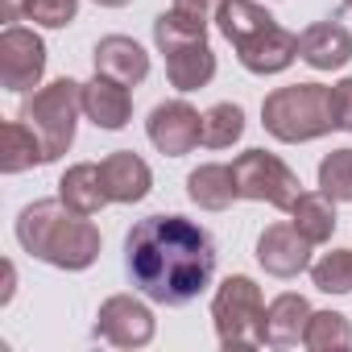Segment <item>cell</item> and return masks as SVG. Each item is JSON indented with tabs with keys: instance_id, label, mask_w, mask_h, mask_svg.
Returning a JSON list of instances; mask_svg holds the SVG:
<instances>
[{
	"instance_id": "obj_8",
	"label": "cell",
	"mask_w": 352,
	"mask_h": 352,
	"mask_svg": "<svg viewBox=\"0 0 352 352\" xmlns=\"http://www.w3.org/2000/svg\"><path fill=\"white\" fill-rule=\"evenodd\" d=\"M232 179H236V195H241V199L270 204V208H278V212H290L294 199L302 195L298 174H294L278 153H265V149H245V153L232 162Z\"/></svg>"
},
{
	"instance_id": "obj_22",
	"label": "cell",
	"mask_w": 352,
	"mask_h": 352,
	"mask_svg": "<svg viewBox=\"0 0 352 352\" xmlns=\"http://www.w3.org/2000/svg\"><path fill=\"white\" fill-rule=\"evenodd\" d=\"M302 344L311 352H344V348H352V323H348V315H340V311H311Z\"/></svg>"
},
{
	"instance_id": "obj_24",
	"label": "cell",
	"mask_w": 352,
	"mask_h": 352,
	"mask_svg": "<svg viewBox=\"0 0 352 352\" xmlns=\"http://www.w3.org/2000/svg\"><path fill=\"white\" fill-rule=\"evenodd\" d=\"M311 282L323 294H352V249H331L311 261Z\"/></svg>"
},
{
	"instance_id": "obj_16",
	"label": "cell",
	"mask_w": 352,
	"mask_h": 352,
	"mask_svg": "<svg viewBox=\"0 0 352 352\" xmlns=\"http://www.w3.org/2000/svg\"><path fill=\"white\" fill-rule=\"evenodd\" d=\"M83 112H87V120H91L96 129L116 133V129H124L129 116H133V96H129L124 83H116V79H108V75H96L91 83H83Z\"/></svg>"
},
{
	"instance_id": "obj_28",
	"label": "cell",
	"mask_w": 352,
	"mask_h": 352,
	"mask_svg": "<svg viewBox=\"0 0 352 352\" xmlns=\"http://www.w3.org/2000/svg\"><path fill=\"white\" fill-rule=\"evenodd\" d=\"M331 108H336V129L352 133V79H340L331 87Z\"/></svg>"
},
{
	"instance_id": "obj_31",
	"label": "cell",
	"mask_w": 352,
	"mask_h": 352,
	"mask_svg": "<svg viewBox=\"0 0 352 352\" xmlns=\"http://www.w3.org/2000/svg\"><path fill=\"white\" fill-rule=\"evenodd\" d=\"M344 5H348V9H352V0H344Z\"/></svg>"
},
{
	"instance_id": "obj_30",
	"label": "cell",
	"mask_w": 352,
	"mask_h": 352,
	"mask_svg": "<svg viewBox=\"0 0 352 352\" xmlns=\"http://www.w3.org/2000/svg\"><path fill=\"white\" fill-rule=\"evenodd\" d=\"M96 5H104V9H124V5H133V0H96Z\"/></svg>"
},
{
	"instance_id": "obj_6",
	"label": "cell",
	"mask_w": 352,
	"mask_h": 352,
	"mask_svg": "<svg viewBox=\"0 0 352 352\" xmlns=\"http://www.w3.org/2000/svg\"><path fill=\"white\" fill-rule=\"evenodd\" d=\"M79 112H83V83L54 79V83L38 87L34 96H25V104H21L17 116L38 133V141L46 149V162H58L71 149V141H75Z\"/></svg>"
},
{
	"instance_id": "obj_21",
	"label": "cell",
	"mask_w": 352,
	"mask_h": 352,
	"mask_svg": "<svg viewBox=\"0 0 352 352\" xmlns=\"http://www.w3.org/2000/svg\"><path fill=\"white\" fill-rule=\"evenodd\" d=\"M290 224L311 241V245H327L331 232H336V199L323 195V191H302L290 208Z\"/></svg>"
},
{
	"instance_id": "obj_13",
	"label": "cell",
	"mask_w": 352,
	"mask_h": 352,
	"mask_svg": "<svg viewBox=\"0 0 352 352\" xmlns=\"http://www.w3.org/2000/svg\"><path fill=\"white\" fill-rule=\"evenodd\" d=\"M298 58L311 71H340L352 63V34L340 21H315L298 34Z\"/></svg>"
},
{
	"instance_id": "obj_1",
	"label": "cell",
	"mask_w": 352,
	"mask_h": 352,
	"mask_svg": "<svg viewBox=\"0 0 352 352\" xmlns=\"http://www.w3.org/2000/svg\"><path fill=\"white\" fill-rule=\"evenodd\" d=\"M124 274L157 307H187L216 278V241L187 216H145L124 236Z\"/></svg>"
},
{
	"instance_id": "obj_4",
	"label": "cell",
	"mask_w": 352,
	"mask_h": 352,
	"mask_svg": "<svg viewBox=\"0 0 352 352\" xmlns=\"http://www.w3.org/2000/svg\"><path fill=\"white\" fill-rule=\"evenodd\" d=\"M261 124L270 137L286 145L315 141L336 129V108H331V87L323 83H290L265 96L261 104Z\"/></svg>"
},
{
	"instance_id": "obj_11",
	"label": "cell",
	"mask_w": 352,
	"mask_h": 352,
	"mask_svg": "<svg viewBox=\"0 0 352 352\" xmlns=\"http://www.w3.org/2000/svg\"><path fill=\"white\" fill-rule=\"evenodd\" d=\"M145 133H149V141H153L157 153L183 157V153H191V149L204 141V116H199L187 100H166V104H157V108L149 112Z\"/></svg>"
},
{
	"instance_id": "obj_26",
	"label": "cell",
	"mask_w": 352,
	"mask_h": 352,
	"mask_svg": "<svg viewBox=\"0 0 352 352\" xmlns=\"http://www.w3.org/2000/svg\"><path fill=\"white\" fill-rule=\"evenodd\" d=\"M79 13V0H25V21L42 30H67Z\"/></svg>"
},
{
	"instance_id": "obj_9",
	"label": "cell",
	"mask_w": 352,
	"mask_h": 352,
	"mask_svg": "<svg viewBox=\"0 0 352 352\" xmlns=\"http://www.w3.org/2000/svg\"><path fill=\"white\" fill-rule=\"evenodd\" d=\"M91 336L112 348H145L153 340V311L133 294H112L100 302Z\"/></svg>"
},
{
	"instance_id": "obj_10",
	"label": "cell",
	"mask_w": 352,
	"mask_h": 352,
	"mask_svg": "<svg viewBox=\"0 0 352 352\" xmlns=\"http://www.w3.org/2000/svg\"><path fill=\"white\" fill-rule=\"evenodd\" d=\"M42 75H46V42L25 25H9L0 34V83H5V91H30L42 83Z\"/></svg>"
},
{
	"instance_id": "obj_7",
	"label": "cell",
	"mask_w": 352,
	"mask_h": 352,
	"mask_svg": "<svg viewBox=\"0 0 352 352\" xmlns=\"http://www.w3.org/2000/svg\"><path fill=\"white\" fill-rule=\"evenodd\" d=\"M216 336L224 348H261L265 344V298L249 274H232L216 286L212 298Z\"/></svg>"
},
{
	"instance_id": "obj_19",
	"label": "cell",
	"mask_w": 352,
	"mask_h": 352,
	"mask_svg": "<svg viewBox=\"0 0 352 352\" xmlns=\"http://www.w3.org/2000/svg\"><path fill=\"white\" fill-rule=\"evenodd\" d=\"M187 195H191V204H199L204 212H224V208H232V199H241V195H236V179H232V166L208 162V166L191 170V174H187Z\"/></svg>"
},
{
	"instance_id": "obj_23",
	"label": "cell",
	"mask_w": 352,
	"mask_h": 352,
	"mask_svg": "<svg viewBox=\"0 0 352 352\" xmlns=\"http://www.w3.org/2000/svg\"><path fill=\"white\" fill-rule=\"evenodd\" d=\"M245 137V108L241 104H212L204 112V145L208 149H228Z\"/></svg>"
},
{
	"instance_id": "obj_12",
	"label": "cell",
	"mask_w": 352,
	"mask_h": 352,
	"mask_svg": "<svg viewBox=\"0 0 352 352\" xmlns=\"http://www.w3.org/2000/svg\"><path fill=\"white\" fill-rule=\"evenodd\" d=\"M311 249L315 245L294 224H270L257 236V261L274 278H298L302 270H311Z\"/></svg>"
},
{
	"instance_id": "obj_17",
	"label": "cell",
	"mask_w": 352,
	"mask_h": 352,
	"mask_svg": "<svg viewBox=\"0 0 352 352\" xmlns=\"http://www.w3.org/2000/svg\"><path fill=\"white\" fill-rule=\"evenodd\" d=\"M307 319H311V302L294 290L278 294L270 307H265V344L274 348H294L302 344V331H307Z\"/></svg>"
},
{
	"instance_id": "obj_3",
	"label": "cell",
	"mask_w": 352,
	"mask_h": 352,
	"mask_svg": "<svg viewBox=\"0 0 352 352\" xmlns=\"http://www.w3.org/2000/svg\"><path fill=\"white\" fill-rule=\"evenodd\" d=\"M216 25L232 42L241 67L253 75H278L298 58V34L282 30L257 0H224Z\"/></svg>"
},
{
	"instance_id": "obj_20",
	"label": "cell",
	"mask_w": 352,
	"mask_h": 352,
	"mask_svg": "<svg viewBox=\"0 0 352 352\" xmlns=\"http://www.w3.org/2000/svg\"><path fill=\"white\" fill-rule=\"evenodd\" d=\"M34 166H46V149H42L38 133L21 116L5 120V129H0V170L21 174V170H34Z\"/></svg>"
},
{
	"instance_id": "obj_5",
	"label": "cell",
	"mask_w": 352,
	"mask_h": 352,
	"mask_svg": "<svg viewBox=\"0 0 352 352\" xmlns=\"http://www.w3.org/2000/svg\"><path fill=\"white\" fill-rule=\"evenodd\" d=\"M153 42L166 54V79L179 91H199L216 79V54L208 46V30L179 17V13H157L153 17Z\"/></svg>"
},
{
	"instance_id": "obj_15",
	"label": "cell",
	"mask_w": 352,
	"mask_h": 352,
	"mask_svg": "<svg viewBox=\"0 0 352 352\" xmlns=\"http://www.w3.org/2000/svg\"><path fill=\"white\" fill-rule=\"evenodd\" d=\"M96 75H108L124 87H137L149 75V54L141 50V42H133L124 34H108L96 42Z\"/></svg>"
},
{
	"instance_id": "obj_27",
	"label": "cell",
	"mask_w": 352,
	"mask_h": 352,
	"mask_svg": "<svg viewBox=\"0 0 352 352\" xmlns=\"http://www.w3.org/2000/svg\"><path fill=\"white\" fill-rule=\"evenodd\" d=\"M179 17H187V21H195V25H212L216 17H220V9H224V0H174L170 5Z\"/></svg>"
},
{
	"instance_id": "obj_25",
	"label": "cell",
	"mask_w": 352,
	"mask_h": 352,
	"mask_svg": "<svg viewBox=\"0 0 352 352\" xmlns=\"http://www.w3.org/2000/svg\"><path fill=\"white\" fill-rule=\"evenodd\" d=\"M319 191L336 204H352V149H331L319 162Z\"/></svg>"
},
{
	"instance_id": "obj_18",
	"label": "cell",
	"mask_w": 352,
	"mask_h": 352,
	"mask_svg": "<svg viewBox=\"0 0 352 352\" xmlns=\"http://www.w3.org/2000/svg\"><path fill=\"white\" fill-rule=\"evenodd\" d=\"M58 199H63L71 212H79V216H96L104 204H112L108 191H104V174H100L96 162L67 166V174L58 179Z\"/></svg>"
},
{
	"instance_id": "obj_29",
	"label": "cell",
	"mask_w": 352,
	"mask_h": 352,
	"mask_svg": "<svg viewBox=\"0 0 352 352\" xmlns=\"http://www.w3.org/2000/svg\"><path fill=\"white\" fill-rule=\"evenodd\" d=\"M17 17H25V0H0V21H17Z\"/></svg>"
},
{
	"instance_id": "obj_2",
	"label": "cell",
	"mask_w": 352,
	"mask_h": 352,
	"mask_svg": "<svg viewBox=\"0 0 352 352\" xmlns=\"http://www.w3.org/2000/svg\"><path fill=\"white\" fill-rule=\"evenodd\" d=\"M17 241L30 257L54 270H87L100 257V228L91 216L71 212L63 199H38L17 216Z\"/></svg>"
},
{
	"instance_id": "obj_14",
	"label": "cell",
	"mask_w": 352,
	"mask_h": 352,
	"mask_svg": "<svg viewBox=\"0 0 352 352\" xmlns=\"http://www.w3.org/2000/svg\"><path fill=\"white\" fill-rule=\"evenodd\" d=\"M104 174V191L112 204H141L153 187V170L145 166V157H137L133 149H116L100 162Z\"/></svg>"
}]
</instances>
